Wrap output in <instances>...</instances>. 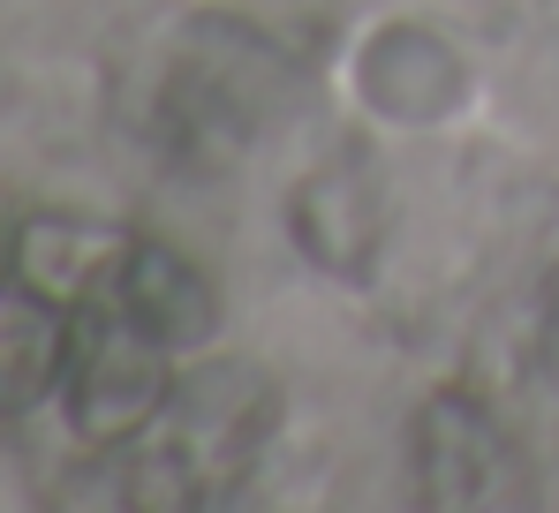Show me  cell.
Returning a JSON list of instances; mask_svg holds the SVG:
<instances>
[{
    "label": "cell",
    "mask_w": 559,
    "mask_h": 513,
    "mask_svg": "<svg viewBox=\"0 0 559 513\" xmlns=\"http://www.w3.org/2000/svg\"><path fill=\"white\" fill-rule=\"evenodd\" d=\"M280 84L287 76H280L273 46L258 31H242L227 15H197L175 69L152 91V114H144L152 152L182 181H219L258 144L265 114L280 106Z\"/></svg>",
    "instance_id": "6da1fadb"
},
{
    "label": "cell",
    "mask_w": 559,
    "mask_h": 513,
    "mask_svg": "<svg viewBox=\"0 0 559 513\" xmlns=\"http://www.w3.org/2000/svg\"><path fill=\"white\" fill-rule=\"evenodd\" d=\"M175 347H159L144 325H129L114 302H92L69 318V370H61V423L92 453H121L129 438L167 416L175 401Z\"/></svg>",
    "instance_id": "7a4b0ae2"
},
{
    "label": "cell",
    "mask_w": 559,
    "mask_h": 513,
    "mask_svg": "<svg viewBox=\"0 0 559 513\" xmlns=\"http://www.w3.org/2000/svg\"><path fill=\"white\" fill-rule=\"evenodd\" d=\"M408 453H416V491L439 513H491L530 499V461L507 438V423L468 401V393H431L408 423Z\"/></svg>",
    "instance_id": "3957f363"
},
{
    "label": "cell",
    "mask_w": 559,
    "mask_h": 513,
    "mask_svg": "<svg viewBox=\"0 0 559 513\" xmlns=\"http://www.w3.org/2000/svg\"><path fill=\"white\" fill-rule=\"evenodd\" d=\"M273 408H280L273 385L250 362H197L189 378H175V401H167L159 430L182 445V461L197 468L204 499H219L258 461V445L273 430Z\"/></svg>",
    "instance_id": "277c9868"
},
{
    "label": "cell",
    "mask_w": 559,
    "mask_h": 513,
    "mask_svg": "<svg viewBox=\"0 0 559 513\" xmlns=\"http://www.w3.org/2000/svg\"><path fill=\"white\" fill-rule=\"evenodd\" d=\"M356 98L393 129H439L468 98V61L431 23H378L356 46Z\"/></svg>",
    "instance_id": "5b68a950"
},
{
    "label": "cell",
    "mask_w": 559,
    "mask_h": 513,
    "mask_svg": "<svg viewBox=\"0 0 559 513\" xmlns=\"http://www.w3.org/2000/svg\"><path fill=\"white\" fill-rule=\"evenodd\" d=\"M378 227H385V196H378V167L364 152H333L295 181L287 196V235L333 279H364L378 264Z\"/></svg>",
    "instance_id": "8992f818"
},
{
    "label": "cell",
    "mask_w": 559,
    "mask_h": 513,
    "mask_svg": "<svg viewBox=\"0 0 559 513\" xmlns=\"http://www.w3.org/2000/svg\"><path fill=\"white\" fill-rule=\"evenodd\" d=\"M129 250L121 227L84 219V212H23L8 235V279L46 295L53 310H92L114 287V264Z\"/></svg>",
    "instance_id": "52a82bcc"
},
{
    "label": "cell",
    "mask_w": 559,
    "mask_h": 513,
    "mask_svg": "<svg viewBox=\"0 0 559 513\" xmlns=\"http://www.w3.org/2000/svg\"><path fill=\"white\" fill-rule=\"evenodd\" d=\"M106 302L129 325H144L159 347H175V355H189V347H204L219 333V287H212V272L189 264L175 242H152V235H129Z\"/></svg>",
    "instance_id": "ba28073f"
},
{
    "label": "cell",
    "mask_w": 559,
    "mask_h": 513,
    "mask_svg": "<svg viewBox=\"0 0 559 513\" xmlns=\"http://www.w3.org/2000/svg\"><path fill=\"white\" fill-rule=\"evenodd\" d=\"M69 318H76V310H53L46 295L0 279V416H31L38 401L61 393Z\"/></svg>",
    "instance_id": "9c48e42d"
},
{
    "label": "cell",
    "mask_w": 559,
    "mask_h": 513,
    "mask_svg": "<svg viewBox=\"0 0 559 513\" xmlns=\"http://www.w3.org/2000/svg\"><path fill=\"white\" fill-rule=\"evenodd\" d=\"M537 378L559 393V279H552V295H545V318H537Z\"/></svg>",
    "instance_id": "30bf717a"
},
{
    "label": "cell",
    "mask_w": 559,
    "mask_h": 513,
    "mask_svg": "<svg viewBox=\"0 0 559 513\" xmlns=\"http://www.w3.org/2000/svg\"><path fill=\"white\" fill-rule=\"evenodd\" d=\"M8 235H15V219H0V279H8Z\"/></svg>",
    "instance_id": "8fae6325"
}]
</instances>
